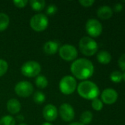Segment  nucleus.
Returning <instances> with one entry per match:
<instances>
[{
  "instance_id": "1",
  "label": "nucleus",
  "mask_w": 125,
  "mask_h": 125,
  "mask_svg": "<svg viewBox=\"0 0 125 125\" xmlns=\"http://www.w3.org/2000/svg\"><path fill=\"white\" fill-rule=\"evenodd\" d=\"M71 72L77 79L86 80L93 75L94 67L90 60L81 58L74 60L71 64Z\"/></svg>"
},
{
  "instance_id": "2",
  "label": "nucleus",
  "mask_w": 125,
  "mask_h": 125,
  "mask_svg": "<svg viewBox=\"0 0 125 125\" xmlns=\"http://www.w3.org/2000/svg\"><path fill=\"white\" fill-rule=\"evenodd\" d=\"M77 92L82 97L86 100H94L99 94V87L96 83L90 81H84L77 86Z\"/></svg>"
},
{
  "instance_id": "3",
  "label": "nucleus",
  "mask_w": 125,
  "mask_h": 125,
  "mask_svg": "<svg viewBox=\"0 0 125 125\" xmlns=\"http://www.w3.org/2000/svg\"><path fill=\"white\" fill-rule=\"evenodd\" d=\"M79 47L82 53L87 56L94 55L98 50L97 42L90 37H82L79 42Z\"/></svg>"
},
{
  "instance_id": "4",
  "label": "nucleus",
  "mask_w": 125,
  "mask_h": 125,
  "mask_svg": "<svg viewBox=\"0 0 125 125\" xmlns=\"http://www.w3.org/2000/svg\"><path fill=\"white\" fill-rule=\"evenodd\" d=\"M77 81L71 75H66L60 80L59 83V89L60 92L66 95L71 94L77 89Z\"/></svg>"
},
{
  "instance_id": "5",
  "label": "nucleus",
  "mask_w": 125,
  "mask_h": 125,
  "mask_svg": "<svg viewBox=\"0 0 125 125\" xmlns=\"http://www.w3.org/2000/svg\"><path fill=\"white\" fill-rule=\"evenodd\" d=\"M29 25L34 31L38 32L43 31L47 28L49 25V20L46 15L38 13L31 18Z\"/></svg>"
},
{
  "instance_id": "6",
  "label": "nucleus",
  "mask_w": 125,
  "mask_h": 125,
  "mask_svg": "<svg viewBox=\"0 0 125 125\" xmlns=\"http://www.w3.org/2000/svg\"><path fill=\"white\" fill-rule=\"evenodd\" d=\"M41 70L40 64L35 61H28L23 64L21 68V73L27 78H34L39 75Z\"/></svg>"
},
{
  "instance_id": "7",
  "label": "nucleus",
  "mask_w": 125,
  "mask_h": 125,
  "mask_svg": "<svg viewBox=\"0 0 125 125\" xmlns=\"http://www.w3.org/2000/svg\"><path fill=\"white\" fill-rule=\"evenodd\" d=\"M58 52L61 59L67 62H71L76 60L78 55L77 48L74 45L69 44H66L62 45L59 48Z\"/></svg>"
},
{
  "instance_id": "8",
  "label": "nucleus",
  "mask_w": 125,
  "mask_h": 125,
  "mask_svg": "<svg viewBox=\"0 0 125 125\" xmlns=\"http://www.w3.org/2000/svg\"><path fill=\"white\" fill-rule=\"evenodd\" d=\"M32 84L27 81H22L18 82L15 86V94L21 97H28L33 93Z\"/></svg>"
},
{
  "instance_id": "9",
  "label": "nucleus",
  "mask_w": 125,
  "mask_h": 125,
  "mask_svg": "<svg viewBox=\"0 0 125 125\" xmlns=\"http://www.w3.org/2000/svg\"><path fill=\"white\" fill-rule=\"evenodd\" d=\"M85 29L87 33L92 37H97L102 32V26L101 23L94 18L88 20L85 25Z\"/></svg>"
},
{
  "instance_id": "10",
  "label": "nucleus",
  "mask_w": 125,
  "mask_h": 125,
  "mask_svg": "<svg viewBox=\"0 0 125 125\" xmlns=\"http://www.w3.org/2000/svg\"><path fill=\"white\" fill-rule=\"evenodd\" d=\"M59 114L61 119L65 122L72 121L75 116V113L73 107L69 103H63L60 106Z\"/></svg>"
},
{
  "instance_id": "11",
  "label": "nucleus",
  "mask_w": 125,
  "mask_h": 125,
  "mask_svg": "<svg viewBox=\"0 0 125 125\" xmlns=\"http://www.w3.org/2000/svg\"><path fill=\"white\" fill-rule=\"evenodd\" d=\"M101 97L104 103L108 105L113 104L114 103L116 102L118 99V93L115 89L111 88H108L102 92L101 94Z\"/></svg>"
},
{
  "instance_id": "12",
  "label": "nucleus",
  "mask_w": 125,
  "mask_h": 125,
  "mask_svg": "<svg viewBox=\"0 0 125 125\" xmlns=\"http://www.w3.org/2000/svg\"><path fill=\"white\" fill-rule=\"evenodd\" d=\"M43 116L48 122H53L58 116V111L54 105L48 104L43 109Z\"/></svg>"
},
{
  "instance_id": "13",
  "label": "nucleus",
  "mask_w": 125,
  "mask_h": 125,
  "mask_svg": "<svg viewBox=\"0 0 125 125\" xmlns=\"http://www.w3.org/2000/svg\"><path fill=\"white\" fill-rule=\"evenodd\" d=\"M59 43L56 41L49 40L43 45V51L48 55H54L59 51Z\"/></svg>"
},
{
  "instance_id": "14",
  "label": "nucleus",
  "mask_w": 125,
  "mask_h": 125,
  "mask_svg": "<svg viewBox=\"0 0 125 125\" xmlns=\"http://www.w3.org/2000/svg\"><path fill=\"white\" fill-rule=\"evenodd\" d=\"M7 109L11 114H17L21 111V103L16 99H10L7 102Z\"/></svg>"
},
{
  "instance_id": "15",
  "label": "nucleus",
  "mask_w": 125,
  "mask_h": 125,
  "mask_svg": "<svg viewBox=\"0 0 125 125\" xmlns=\"http://www.w3.org/2000/svg\"><path fill=\"white\" fill-rule=\"evenodd\" d=\"M113 9L108 5L101 6L97 10L98 17L103 20H107V19L111 18L113 15Z\"/></svg>"
},
{
  "instance_id": "16",
  "label": "nucleus",
  "mask_w": 125,
  "mask_h": 125,
  "mask_svg": "<svg viewBox=\"0 0 125 125\" xmlns=\"http://www.w3.org/2000/svg\"><path fill=\"white\" fill-rule=\"evenodd\" d=\"M97 60L99 63L103 64H108L111 62L112 59V56L111 53L107 51H101L97 54Z\"/></svg>"
},
{
  "instance_id": "17",
  "label": "nucleus",
  "mask_w": 125,
  "mask_h": 125,
  "mask_svg": "<svg viewBox=\"0 0 125 125\" xmlns=\"http://www.w3.org/2000/svg\"><path fill=\"white\" fill-rule=\"evenodd\" d=\"M10 23V18L9 16L4 13L0 12V31H3L8 27Z\"/></svg>"
},
{
  "instance_id": "18",
  "label": "nucleus",
  "mask_w": 125,
  "mask_h": 125,
  "mask_svg": "<svg viewBox=\"0 0 125 125\" xmlns=\"http://www.w3.org/2000/svg\"><path fill=\"white\" fill-rule=\"evenodd\" d=\"M29 4L35 11H41L45 7L46 1L44 0H32L29 1Z\"/></svg>"
},
{
  "instance_id": "19",
  "label": "nucleus",
  "mask_w": 125,
  "mask_h": 125,
  "mask_svg": "<svg viewBox=\"0 0 125 125\" xmlns=\"http://www.w3.org/2000/svg\"><path fill=\"white\" fill-rule=\"evenodd\" d=\"M93 119V114L89 111H84L80 116V123L83 125H89Z\"/></svg>"
},
{
  "instance_id": "20",
  "label": "nucleus",
  "mask_w": 125,
  "mask_h": 125,
  "mask_svg": "<svg viewBox=\"0 0 125 125\" xmlns=\"http://www.w3.org/2000/svg\"><path fill=\"white\" fill-rule=\"evenodd\" d=\"M35 85L39 89H45L48 86V80L47 78L42 75H39L36 77L35 80Z\"/></svg>"
},
{
  "instance_id": "21",
  "label": "nucleus",
  "mask_w": 125,
  "mask_h": 125,
  "mask_svg": "<svg viewBox=\"0 0 125 125\" xmlns=\"http://www.w3.org/2000/svg\"><path fill=\"white\" fill-rule=\"evenodd\" d=\"M33 100H34V102L35 103L40 105V104H42V103H43L45 102L46 96L42 92L38 91V92H35L34 96H33Z\"/></svg>"
},
{
  "instance_id": "22",
  "label": "nucleus",
  "mask_w": 125,
  "mask_h": 125,
  "mask_svg": "<svg viewBox=\"0 0 125 125\" xmlns=\"http://www.w3.org/2000/svg\"><path fill=\"white\" fill-rule=\"evenodd\" d=\"M0 125H15V120L11 116H4L0 119Z\"/></svg>"
},
{
  "instance_id": "23",
  "label": "nucleus",
  "mask_w": 125,
  "mask_h": 125,
  "mask_svg": "<svg viewBox=\"0 0 125 125\" xmlns=\"http://www.w3.org/2000/svg\"><path fill=\"white\" fill-rule=\"evenodd\" d=\"M123 79V74L118 70L113 71L111 74V80L114 83H119Z\"/></svg>"
},
{
  "instance_id": "24",
  "label": "nucleus",
  "mask_w": 125,
  "mask_h": 125,
  "mask_svg": "<svg viewBox=\"0 0 125 125\" xmlns=\"http://www.w3.org/2000/svg\"><path fill=\"white\" fill-rule=\"evenodd\" d=\"M91 106H92L94 110H95L97 111H99L103 108V103L99 98H95V99L92 100Z\"/></svg>"
},
{
  "instance_id": "25",
  "label": "nucleus",
  "mask_w": 125,
  "mask_h": 125,
  "mask_svg": "<svg viewBox=\"0 0 125 125\" xmlns=\"http://www.w3.org/2000/svg\"><path fill=\"white\" fill-rule=\"evenodd\" d=\"M7 70H8L7 62L4 59H0V77L3 76L7 73Z\"/></svg>"
},
{
  "instance_id": "26",
  "label": "nucleus",
  "mask_w": 125,
  "mask_h": 125,
  "mask_svg": "<svg viewBox=\"0 0 125 125\" xmlns=\"http://www.w3.org/2000/svg\"><path fill=\"white\" fill-rule=\"evenodd\" d=\"M57 12V7L55 4H49L46 10V12L49 15H53Z\"/></svg>"
},
{
  "instance_id": "27",
  "label": "nucleus",
  "mask_w": 125,
  "mask_h": 125,
  "mask_svg": "<svg viewBox=\"0 0 125 125\" xmlns=\"http://www.w3.org/2000/svg\"><path fill=\"white\" fill-rule=\"evenodd\" d=\"M28 2L29 1L27 0H15V1H13L14 5L18 8H23V7H26V5L27 4Z\"/></svg>"
},
{
  "instance_id": "28",
  "label": "nucleus",
  "mask_w": 125,
  "mask_h": 125,
  "mask_svg": "<svg viewBox=\"0 0 125 125\" xmlns=\"http://www.w3.org/2000/svg\"><path fill=\"white\" fill-rule=\"evenodd\" d=\"M118 63H119V66L120 69L122 70H125V53L122 54L119 57Z\"/></svg>"
},
{
  "instance_id": "29",
  "label": "nucleus",
  "mask_w": 125,
  "mask_h": 125,
  "mask_svg": "<svg viewBox=\"0 0 125 125\" xmlns=\"http://www.w3.org/2000/svg\"><path fill=\"white\" fill-rule=\"evenodd\" d=\"M94 2H95L94 0H80V1H79V3L82 6L85 7H88L92 6Z\"/></svg>"
},
{
  "instance_id": "30",
  "label": "nucleus",
  "mask_w": 125,
  "mask_h": 125,
  "mask_svg": "<svg viewBox=\"0 0 125 125\" xmlns=\"http://www.w3.org/2000/svg\"><path fill=\"white\" fill-rule=\"evenodd\" d=\"M123 10V5L121 3H117L113 6V10L116 12H119Z\"/></svg>"
},
{
  "instance_id": "31",
  "label": "nucleus",
  "mask_w": 125,
  "mask_h": 125,
  "mask_svg": "<svg viewBox=\"0 0 125 125\" xmlns=\"http://www.w3.org/2000/svg\"><path fill=\"white\" fill-rule=\"evenodd\" d=\"M17 119H18V121H20V122H22V121L24 119V118L23 117L22 115H18V116H17Z\"/></svg>"
},
{
  "instance_id": "32",
  "label": "nucleus",
  "mask_w": 125,
  "mask_h": 125,
  "mask_svg": "<svg viewBox=\"0 0 125 125\" xmlns=\"http://www.w3.org/2000/svg\"><path fill=\"white\" fill-rule=\"evenodd\" d=\"M69 125H83V124H82V123H80V122H74V123L70 124Z\"/></svg>"
},
{
  "instance_id": "33",
  "label": "nucleus",
  "mask_w": 125,
  "mask_h": 125,
  "mask_svg": "<svg viewBox=\"0 0 125 125\" xmlns=\"http://www.w3.org/2000/svg\"><path fill=\"white\" fill-rule=\"evenodd\" d=\"M42 125H52L51 123H49V122H44V123H43Z\"/></svg>"
},
{
  "instance_id": "34",
  "label": "nucleus",
  "mask_w": 125,
  "mask_h": 125,
  "mask_svg": "<svg viewBox=\"0 0 125 125\" xmlns=\"http://www.w3.org/2000/svg\"><path fill=\"white\" fill-rule=\"evenodd\" d=\"M123 80L125 81V73L123 74Z\"/></svg>"
},
{
  "instance_id": "35",
  "label": "nucleus",
  "mask_w": 125,
  "mask_h": 125,
  "mask_svg": "<svg viewBox=\"0 0 125 125\" xmlns=\"http://www.w3.org/2000/svg\"><path fill=\"white\" fill-rule=\"evenodd\" d=\"M18 125H26V124H24V123H21V124H19Z\"/></svg>"
}]
</instances>
